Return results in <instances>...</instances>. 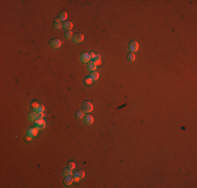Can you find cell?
I'll return each instance as SVG.
<instances>
[{
  "label": "cell",
  "mask_w": 197,
  "mask_h": 188,
  "mask_svg": "<svg viewBox=\"0 0 197 188\" xmlns=\"http://www.w3.org/2000/svg\"><path fill=\"white\" fill-rule=\"evenodd\" d=\"M82 110H83V112L90 113L91 111L93 110V106H92V104H91L90 101L85 100V101L82 102Z\"/></svg>",
  "instance_id": "6da1fadb"
},
{
  "label": "cell",
  "mask_w": 197,
  "mask_h": 188,
  "mask_svg": "<svg viewBox=\"0 0 197 188\" xmlns=\"http://www.w3.org/2000/svg\"><path fill=\"white\" fill-rule=\"evenodd\" d=\"M35 125L38 130H43L44 128H45L46 123H45V121H44L43 119H37V120L35 121Z\"/></svg>",
  "instance_id": "7a4b0ae2"
},
{
  "label": "cell",
  "mask_w": 197,
  "mask_h": 188,
  "mask_svg": "<svg viewBox=\"0 0 197 188\" xmlns=\"http://www.w3.org/2000/svg\"><path fill=\"white\" fill-rule=\"evenodd\" d=\"M49 44H51V46L52 47V48H59V47H61V45H62V41L61 40H59V39H54V40H51Z\"/></svg>",
  "instance_id": "3957f363"
},
{
  "label": "cell",
  "mask_w": 197,
  "mask_h": 188,
  "mask_svg": "<svg viewBox=\"0 0 197 188\" xmlns=\"http://www.w3.org/2000/svg\"><path fill=\"white\" fill-rule=\"evenodd\" d=\"M129 50L130 52H135L138 50V43L136 41H132L129 44Z\"/></svg>",
  "instance_id": "277c9868"
},
{
  "label": "cell",
  "mask_w": 197,
  "mask_h": 188,
  "mask_svg": "<svg viewBox=\"0 0 197 188\" xmlns=\"http://www.w3.org/2000/svg\"><path fill=\"white\" fill-rule=\"evenodd\" d=\"M72 40L73 42H76V43H81V42L84 40V36L82 34H75V35L72 36Z\"/></svg>",
  "instance_id": "5b68a950"
},
{
  "label": "cell",
  "mask_w": 197,
  "mask_h": 188,
  "mask_svg": "<svg viewBox=\"0 0 197 188\" xmlns=\"http://www.w3.org/2000/svg\"><path fill=\"white\" fill-rule=\"evenodd\" d=\"M28 119L31 121H36L37 119H39V113L36 112V111H31V112L28 114Z\"/></svg>",
  "instance_id": "8992f818"
},
{
  "label": "cell",
  "mask_w": 197,
  "mask_h": 188,
  "mask_svg": "<svg viewBox=\"0 0 197 188\" xmlns=\"http://www.w3.org/2000/svg\"><path fill=\"white\" fill-rule=\"evenodd\" d=\"M90 55H89V53H86V52H84V53H82L80 55V60L82 61L83 63H89L90 62Z\"/></svg>",
  "instance_id": "52a82bcc"
},
{
  "label": "cell",
  "mask_w": 197,
  "mask_h": 188,
  "mask_svg": "<svg viewBox=\"0 0 197 188\" xmlns=\"http://www.w3.org/2000/svg\"><path fill=\"white\" fill-rule=\"evenodd\" d=\"M83 120H84V122H85L86 124H92L93 123V117L91 115H89V114H87V115H85L84 116V118H83Z\"/></svg>",
  "instance_id": "ba28073f"
},
{
  "label": "cell",
  "mask_w": 197,
  "mask_h": 188,
  "mask_svg": "<svg viewBox=\"0 0 197 188\" xmlns=\"http://www.w3.org/2000/svg\"><path fill=\"white\" fill-rule=\"evenodd\" d=\"M27 135H30L31 137H36L38 135V129L37 128H30L27 130Z\"/></svg>",
  "instance_id": "9c48e42d"
},
{
  "label": "cell",
  "mask_w": 197,
  "mask_h": 188,
  "mask_svg": "<svg viewBox=\"0 0 197 188\" xmlns=\"http://www.w3.org/2000/svg\"><path fill=\"white\" fill-rule=\"evenodd\" d=\"M63 28H65L67 31H70L72 28V22H70V21H65V22L63 23Z\"/></svg>",
  "instance_id": "30bf717a"
},
{
  "label": "cell",
  "mask_w": 197,
  "mask_h": 188,
  "mask_svg": "<svg viewBox=\"0 0 197 188\" xmlns=\"http://www.w3.org/2000/svg\"><path fill=\"white\" fill-rule=\"evenodd\" d=\"M73 182V178L71 176H65V179H64V184L65 185H70Z\"/></svg>",
  "instance_id": "8fae6325"
},
{
  "label": "cell",
  "mask_w": 197,
  "mask_h": 188,
  "mask_svg": "<svg viewBox=\"0 0 197 188\" xmlns=\"http://www.w3.org/2000/svg\"><path fill=\"white\" fill-rule=\"evenodd\" d=\"M66 18H67V13L66 12H60V14H59V19L60 21H66Z\"/></svg>",
  "instance_id": "7c38bea8"
},
{
  "label": "cell",
  "mask_w": 197,
  "mask_h": 188,
  "mask_svg": "<svg viewBox=\"0 0 197 188\" xmlns=\"http://www.w3.org/2000/svg\"><path fill=\"white\" fill-rule=\"evenodd\" d=\"M127 61L128 62H130V63H132V62H134L135 61V55L133 52H129V53L127 54Z\"/></svg>",
  "instance_id": "4fadbf2b"
},
{
  "label": "cell",
  "mask_w": 197,
  "mask_h": 188,
  "mask_svg": "<svg viewBox=\"0 0 197 188\" xmlns=\"http://www.w3.org/2000/svg\"><path fill=\"white\" fill-rule=\"evenodd\" d=\"M87 68H88V70H90V71H94L96 69V65L94 64L92 61H90V62L88 63V65H87Z\"/></svg>",
  "instance_id": "5bb4252c"
},
{
  "label": "cell",
  "mask_w": 197,
  "mask_h": 188,
  "mask_svg": "<svg viewBox=\"0 0 197 188\" xmlns=\"http://www.w3.org/2000/svg\"><path fill=\"white\" fill-rule=\"evenodd\" d=\"M89 76H90V78L92 79V82H93V81H96V79L100 77L99 73H98V72H96V71H92V72L90 73V75H89Z\"/></svg>",
  "instance_id": "9a60e30c"
},
{
  "label": "cell",
  "mask_w": 197,
  "mask_h": 188,
  "mask_svg": "<svg viewBox=\"0 0 197 188\" xmlns=\"http://www.w3.org/2000/svg\"><path fill=\"white\" fill-rule=\"evenodd\" d=\"M54 27H55V28H57V29H59V28L63 27V24H62L61 22H60V20H59V19H57V20L54 22Z\"/></svg>",
  "instance_id": "2e32d148"
},
{
  "label": "cell",
  "mask_w": 197,
  "mask_h": 188,
  "mask_svg": "<svg viewBox=\"0 0 197 188\" xmlns=\"http://www.w3.org/2000/svg\"><path fill=\"white\" fill-rule=\"evenodd\" d=\"M76 118L77 119H83L84 118V112L83 111H77V112H76Z\"/></svg>",
  "instance_id": "e0dca14e"
},
{
  "label": "cell",
  "mask_w": 197,
  "mask_h": 188,
  "mask_svg": "<svg viewBox=\"0 0 197 188\" xmlns=\"http://www.w3.org/2000/svg\"><path fill=\"white\" fill-rule=\"evenodd\" d=\"M63 174H64V176H71V174H72V169H70L69 167L65 168L64 170H63Z\"/></svg>",
  "instance_id": "ac0fdd59"
},
{
  "label": "cell",
  "mask_w": 197,
  "mask_h": 188,
  "mask_svg": "<svg viewBox=\"0 0 197 188\" xmlns=\"http://www.w3.org/2000/svg\"><path fill=\"white\" fill-rule=\"evenodd\" d=\"M44 110H45L44 106L43 105H39V107L37 108L35 111H36V112H38V113H44Z\"/></svg>",
  "instance_id": "d6986e66"
},
{
  "label": "cell",
  "mask_w": 197,
  "mask_h": 188,
  "mask_svg": "<svg viewBox=\"0 0 197 188\" xmlns=\"http://www.w3.org/2000/svg\"><path fill=\"white\" fill-rule=\"evenodd\" d=\"M91 83H92V79L90 78V76H86L84 78V84L85 85H91Z\"/></svg>",
  "instance_id": "ffe728a7"
},
{
  "label": "cell",
  "mask_w": 197,
  "mask_h": 188,
  "mask_svg": "<svg viewBox=\"0 0 197 188\" xmlns=\"http://www.w3.org/2000/svg\"><path fill=\"white\" fill-rule=\"evenodd\" d=\"M91 60H92V62H98V61H101V57H100V54H93Z\"/></svg>",
  "instance_id": "44dd1931"
},
{
  "label": "cell",
  "mask_w": 197,
  "mask_h": 188,
  "mask_svg": "<svg viewBox=\"0 0 197 188\" xmlns=\"http://www.w3.org/2000/svg\"><path fill=\"white\" fill-rule=\"evenodd\" d=\"M80 177H79V174H78V171L77 173H75V174H73V182H79L80 181Z\"/></svg>",
  "instance_id": "7402d4cb"
},
{
  "label": "cell",
  "mask_w": 197,
  "mask_h": 188,
  "mask_svg": "<svg viewBox=\"0 0 197 188\" xmlns=\"http://www.w3.org/2000/svg\"><path fill=\"white\" fill-rule=\"evenodd\" d=\"M39 105H40V104H39V102L34 101V102H31V105H30V106H31V108H33V109H34V111H35V110L37 109V108L39 107Z\"/></svg>",
  "instance_id": "603a6c76"
},
{
  "label": "cell",
  "mask_w": 197,
  "mask_h": 188,
  "mask_svg": "<svg viewBox=\"0 0 197 188\" xmlns=\"http://www.w3.org/2000/svg\"><path fill=\"white\" fill-rule=\"evenodd\" d=\"M72 33L71 31H67V33H65V38L66 39H71L72 38Z\"/></svg>",
  "instance_id": "cb8c5ba5"
},
{
  "label": "cell",
  "mask_w": 197,
  "mask_h": 188,
  "mask_svg": "<svg viewBox=\"0 0 197 188\" xmlns=\"http://www.w3.org/2000/svg\"><path fill=\"white\" fill-rule=\"evenodd\" d=\"M68 167H69L70 169H75V167H76V164H75V162H72V161L68 162Z\"/></svg>",
  "instance_id": "d4e9b609"
},
{
  "label": "cell",
  "mask_w": 197,
  "mask_h": 188,
  "mask_svg": "<svg viewBox=\"0 0 197 188\" xmlns=\"http://www.w3.org/2000/svg\"><path fill=\"white\" fill-rule=\"evenodd\" d=\"M78 174H79V177H80L81 179H83L84 177H85V173H84V170H78Z\"/></svg>",
  "instance_id": "484cf974"
},
{
  "label": "cell",
  "mask_w": 197,
  "mask_h": 188,
  "mask_svg": "<svg viewBox=\"0 0 197 188\" xmlns=\"http://www.w3.org/2000/svg\"><path fill=\"white\" fill-rule=\"evenodd\" d=\"M31 138H33V137L30 136V135H27V136H26V140H27V141H30Z\"/></svg>",
  "instance_id": "4316f807"
}]
</instances>
